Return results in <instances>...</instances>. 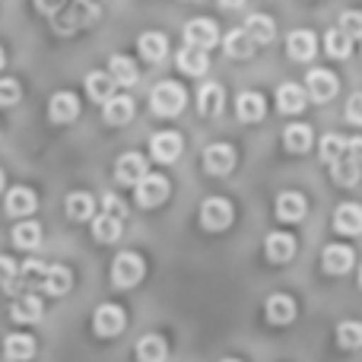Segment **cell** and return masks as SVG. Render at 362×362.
<instances>
[{
	"instance_id": "cell-41",
	"label": "cell",
	"mask_w": 362,
	"mask_h": 362,
	"mask_svg": "<svg viewBox=\"0 0 362 362\" xmlns=\"http://www.w3.org/2000/svg\"><path fill=\"white\" fill-rule=\"evenodd\" d=\"M359 25H362L359 10H346L344 16H340V25H337V29L344 32V35H350L353 42H356V38H359Z\"/></svg>"
},
{
	"instance_id": "cell-33",
	"label": "cell",
	"mask_w": 362,
	"mask_h": 362,
	"mask_svg": "<svg viewBox=\"0 0 362 362\" xmlns=\"http://www.w3.org/2000/svg\"><path fill=\"white\" fill-rule=\"evenodd\" d=\"M86 89L95 102H108L115 95V80L108 76V70H93L86 76Z\"/></svg>"
},
{
	"instance_id": "cell-35",
	"label": "cell",
	"mask_w": 362,
	"mask_h": 362,
	"mask_svg": "<svg viewBox=\"0 0 362 362\" xmlns=\"http://www.w3.org/2000/svg\"><path fill=\"white\" fill-rule=\"evenodd\" d=\"M255 48H257V45L251 42L242 29H235V32H229V35H226V54H229V57L248 61V57H255Z\"/></svg>"
},
{
	"instance_id": "cell-11",
	"label": "cell",
	"mask_w": 362,
	"mask_h": 362,
	"mask_svg": "<svg viewBox=\"0 0 362 362\" xmlns=\"http://www.w3.org/2000/svg\"><path fill=\"white\" fill-rule=\"evenodd\" d=\"M305 213L308 200L299 191H283L276 197V219H283V223H299V219H305Z\"/></svg>"
},
{
	"instance_id": "cell-15",
	"label": "cell",
	"mask_w": 362,
	"mask_h": 362,
	"mask_svg": "<svg viewBox=\"0 0 362 362\" xmlns=\"http://www.w3.org/2000/svg\"><path fill=\"white\" fill-rule=\"evenodd\" d=\"M353 248H346V245H327L325 251H321V264H325V270L327 274H334V276H340V274H346V270L353 267Z\"/></svg>"
},
{
	"instance_id": "cell-23",
	"label": "cell",
	"mask_w": 362,
	"mask_h": 362,
	"mask_svg": "<svg viewBox=\"0 0 362 362\" xmlns=\"http://www.w3.org/2000/svg\"><path fill=\"white\" fill-rule=\"evenodd\" d=\"M102 118L108 124H127L134 118V99L131 95H112L105 102V108H102Z\"/></svg>"
},
{
	"instance_id": "cell-49",
	"label": "cell",
	"mask_w": 362,
	"mask_h": 362,
	"mask_svg": "<svg viewBox=\"0 0 362 362\" xmlns=\"http://www.w3.org/2000/svg\"><path fill=\"white\" fill-rule=\"evenodd\" d=\"M223 362H238V359H223Z\"/></svg>"
},
{
	"instance_id": "cell-16",
	"label": "cell",
	"mask_w": 362,
	"mask_h": 362,
	"mask_svg": "<svg viewBox=\"0 0 362 362\" xmlns=\"http://www.w3.org/2000/svg\"><path fill=\"white\" fill-rule=\"evenodd\" d=\"M115 175H118L121 185H137L146 175V159L140 153H124L118 159V165H115Z\"/></svg>"
},
{
	"instance_id": "cell-31",
	"label": "cell",
	"mask_w": 362,
	"mask_h": 362,
	"mask_svg": "<svg viewBox=\"0 0 362 362\" xmlns=\"http://www.w3.org/2000/svg\"><path fill=\"white\" fill-rule=\"evenodd\" d=\"M13 245L23 251H32L42 245V226L35 223V219H23V223L13 229Z\"/></svg>"
},
{
	"instance_id": "cell-3",
	"label": "cell",
	"mask_w": 362,
	"mask_h": 362,
	"mask_svg": "<svg viewBox=\"0 0 362 362\" xmlns=\"http://www.w3.org/2000/svg\"><path fill=\"white\" fill-rule=\"evenodd\" d=\"M331 172L337 185L356 187V181H359V140L356 137L346 140V150L331 163Z\"/></svg>"
},
{
	"instance_id": "cell-26",
	"label": "cell",
	"mask_w": 362,
	"mask_h": 362,
	"mask_svg": "<svg viewBox=\"0 0 362 362\" xmlns=\"http://www.w3.org/2000/svg\"><path fill=\"white\" fill-rule=\"evenodd\" d=\"M267 318L274 321V325H289V321L296 318V302L293 296L286 293H276L267 299Z\"/></svg>"
},
{
	"instance_id": "cell-46",
	"label": "cell",
	"mask_w": 362,
	"mask_h": 362,
	"mask_svg": "<svg viewBox=\"0 0 362 362\" xmlns=\"http://www.w3.org/2000/svg\"><path fill=\"white\" fill-rule=\"evenodd\" d=\"M219 4H223V6H226V10H235V6H242V4H245V0H219Z\"/></svg>"
},
{
	"instance_id": "cell-9",
	"label": "cell",
	"mask_w": 362,
	"mask_h": 362,
	"mask_svg": "<svg viewBox=\"0 0 362 362\" xmlns=\"http://www.w3.org/2000/svg\"><path fill=\"white\" fill-rule=\"evenodd\" d=\"M48 118L54 124H70L80 118V95L76 93H54L48 102Z\"/></svg>"
},
{
	"instance_id": "cell-10",
	"label": "cell",
	"mask_w": 362,
	"mask_h": 362,
	"mask_svg": "<svg viewBox=\"0 0 362 362\" xmlns=\"http://www.w3.org/2000/svg\"><path fill=\"white\" fill-rule=\"evenodd\" d=\"M70 286H74V274L64 264H48L42 274V283H38V289H45L48 296H64L70 293Z\"/></svg>"
},
{
	"instance_id": "cell-43",
	"label": "cell",
	"mask_w": 362,
	"mask_h": 362,
	"mask_svg": "<svg viewBox=\"0 0 362 362\" xmlns=\"http://www.w3.org/2000/svg\"><path fill=\"white\" fill-rule=\"evenodd\" d=\"M102 206H105L108 216H115V219H121V223H124L127 206H124V200H121V197H115V194H105V197H102Z\"/></svg>"
},
{
	"instance_id": "cell-38",
	"label": "cell",
	"mask_w": 362,
	"mask_h": 362,
	"mask_svg": "<svg viewBox=\"0 0 362 362\" xmlns=\"http://www.w3.org/2000/svg\"><path fill=\"white\" fill-rule=\"evenodd\" d=\"M325 45H327V54L337 57V61H344V57H350V54H353V38H350V35H344L340 29H331V32H327Z\"/></svg>"
},
{
	"instance_id": "cell-36",
	"label": "cell",
	"mask_w": 362,
	"mask_h": 362,
	"mask_svg": "<svg viewBox=\"0 0 362 362\" xmlns=\"http://www.w3.org/2000/svg\"><path fill=\"white\" fill-rule=\"evenodd\" d=\"M283 144H286L289 153H305L312 146V127L308 124H289L286 134H283Z\"/></svg>"
},
{
	"instance_id": "cell-40",
	"label": "cell",
	"mask_w": 362,
	"mask_h": 362,
	"mask_svg": "<svg viewBox=\"0 0 362 362\" xmlns=\"http://www.w3.org/2000/svg\"><path fill=\"white\" fill-rule=\"evenodd\" d=\"M344 150H346V140L340 137V134H327V137L321 140V159H325L327 165H331Z\"/></svg>"
},
{
	"instance_id": "cell-42",
	"label": "cell",
	"mask_w": 362,
	"mask_h": 362,
	"mask_svg": "<svg viewBox=\"0 0 362 362\" xmlns=\"http://www.w3.org/2000/svg\"><path fill=\"white\" fill-rule=\"evenodd\" d=\"M23 89H19L16 80H0V105H16Z\"/></svg>"
},
{
	"instance_id": "cell-5",
	"label": "cell",
	"mask_w": 362,
	"mask_h": 362,
	"mask_svg": "<svg viewBox=\"0 0 362 362\" xmlns=\"http://www.w3.org/2000/svg\"><path fill=\"white\" fill-rule=\"evenodd\" d=\"M134 187H137V206H144V210H153L169 197V178L165 175H150L146 172Z\"/></svg>"
},
{
	"instance_id": "cell-47",
	"label": "cell",
	"mask_w": 362,
	"mask_h": 362,
	"mask_svg": "<svg viewBox=\"0 0 362 362\" xmlns=\"http://www.w3.org/2000/svg\"><path fill=\"white\" fill-rule=\"evenodd\" d=\"M4 64H6V54H4V48H0V67H4Z\"/></svg>"
},
{
	"instance_id": "cell-25",
	"label": "cell",
	"mask_w": 362,
	"mask_h": 362,
	"mask_svg": "<svg viewBox=\"0 0 362 362\" xmlns=\"http://www.w3.org/2000/svg\"><path fill=\"white\" fill-rule=\"evenodd\" d=\"M293 255H296V238L289 235V232H274V235H267V257L274 264H286Z\"/></svg>"
},
{
	"instance_id": "cell-8",
	"label": "cell",
	"mask_w": 362,
	"mask_h": 362,
	"mask_svg": "<svg viewBox=\"0 0 362 362\" xmlns=\"http://www.w3.org/2000/svg\"><path fill=\"white\" fill-rule=\"evenodd\" d=\"M235 150H232L229 144H210L204 150V169L210 172V175H229L232 169H235Z\"/></svg>"
},
{
	"instance_id": "cell-4",
	"label": "cell",
	"mask_w": 362,
	"mask_h": 362,
	"mask_svg": "<svg viewBox=\"0 0 362 362\" xmlns=\"http://www.w3.org/2000/svg\"><path fill=\"white\" fill-rule=\"evenodd\" d=\"M232 204L226 197H206L204 204H200V226H204L206 232H223L229 229L232 223Z\"/></svg>"
},
{
	"instance_id": "cell-48",
	"label": "cell",
	"mask_w": 362,
	"mask_h": 362,
	"mask_svg": "<svg viewBox=\"0 0 362 362\" xmlns=\"http://www.w3.org/2000/svg\"><path fill=\"white\" fill-rule=\"evenodd\" d=\"M0 191H4V172H0Z\"/></svg>"
},
{
	"instance_id": "cell-12",
	"label": "cell",
	"mask_w": 362,
	"mask_h": 362,
	"mask_svg": "<svg viewBox=\"0 0 362 362\" xmlns=\"http://www.w3.org/2000/svg\"><path fill=\"white\" fill-rule=\"evenodd\" d=\"M181 137L178 134H172V131H163V134H156V137L150 140V153H153V159L156 163H175V159L181 156Z\"/></svg>"
},
{
	"instance_id": "cell-34",
	"label": "cell",
	"mask_w": 362,
	"mask_h": 362,
	"mask_svg": "<svg viewBox=\"0 0 362 362\" xmlns=\"http://www.w3.org/2000/svg\"><path fill=\"white\" fill-rule=\"evenodd\" d=\"M223 99H226V93L219 83H204L197 93V108L204 115H216L219 108H223Z\"/></svg>"
},
{
	"instance_id": "cell-14",
	"label": "cell",
	"mask_w": 362,
	"mask_h": 362,
	"mask_svg": "<svg viewBox=\"0 0 362 362\" xmlns=\"http://www.w3.org/2000/svg\"><path fill=\"white\" fill-rule=\"evenodd\" d=\"M35 206H38L35 191H29V187H10L4 210H6V216H19V219H23V216H29V213H35Z\"/></svg>"
},
{
	"instance_id": "cell-6",
	"label": "cell",
	"mask_w": 362,
	"mask_h": 362,
	"mask_svg": "<svg viewBox=\"0 0 362 362\" xmlns=\"http://www.w3.org/2000/svg\"><path fill=\"white\" fill-rule=\"evenodd\" d=\"M127 325V315L121 305H115V302H105V305L95 308V318H93V327L99 337H118L121 331H124Z\"/></svg>"
},
{
	"instance_id": "cell-44",
	"label": "cell",
	"mask_w": 362,
	"mask_h": 362,
	"mask_svg": "<svg viewBox=\"0 0 362 362\" xmlns=\"http://www.w3.org/2000/svg\"><path fill=\"white\" fill-rule=\"evenodd\" d=\"M13 280H16V264L0 255V286H10Z\"/></svg>"
},
{
	"instance_id": "cell-7",
	"label": "cell",
	"mask_w": 362,
	"mask_h": 362,
	"mask_svg": "<svg viewBox=\"0 0 362 362\" xmlns=\"http://www.w3.org/2000/svg\"><path fill=\"white\" fill-rule=\"evenodd\" d=\"M216 42H219V25L213 23V19L197 16V19H191V23L185 25V45H191V48L206 51V48H213Z\"/></svg>"
},
{
	"instance_id": "cell-30",
	"label": "cell",
	"mask_w": 362,
	"mask_h": 362,
	"mask_svg": "<svg viewBox=\"0 0 362 362\" xmlns=\"http://www.w3.org/2000/svg\"><path fill=\"white\" fill-rule=\"evenodd\" d=\"M32 353H35V340L25 337V334H10L4 340V356L10 362H25L32 359Z\"/></svg>"
},
{
	"instance_id": "cell-18",
	"label": "cell",
	"mask_w": 362,
	"mask_h": 362,
	"mask_svg": "<svg viewBox=\"0 0 362 362\" xmlns=\"http://www.w3.org/2000/svg\"><path fill=\"white\" fill-rule=\"evenodd\" d=\"M242 32H245V35H248L255 45H267V42H274L276 25H274V19H270V16H264V13H255V16L245 19Z\"/></svg>"
},
{
	"instance_id": "cell-1",
	"label": "cell",
	"mask_w": 362,
	"mask_h": 362,
	"mask_svg": "<svg viewBox=\"0 0 362 362\" xmlns=\"http://www.w3.org/2000/svg\"><path fill=\"white\" fill-rule=\"evenodd\" d=\"M144 274H146V264L137 251H124V255H118L115 264H112V283L118 289L137 286V283L144 280Z\"/></svg>"
},
{
	"instance_id": "cell-13",
	"label": "cell",
	"mask_w": 362,
	"mask_h": 362,
	"mask_svg": "<svg viewBox=\"0 0 362 362\" xmlns=\"http://www.w3.org/2000/svg\"><path fill=\"white\" fill-rule=\"evenodd\" d=\"M305 80H308L305 95H312L315 102H327L337 95V76H334L331 70H312Z\"/></svg>"
},
{
	"instance_id": "cell-27",
	"label": "cell",
	"mask_w": 362,
	"mask_h": 362,
	"mask_svg": "<svg viewBox=\"0 0 362 362\" xmlns=\"http://www.w3.org/2000/svg\"><path fill=\"white\" fill-rule=\"evenodd\" d=\"M67 216L74 219V223H86V219H93L95 216V200H93V194H86V191H74L67 197Z\"/></svg>"
},
{
	"instance_id": "cell-45",
	"label": "cell",
	"mask_w": 362,
	"mask_h": 362,
	"mask_svg": "<svg viewBox=\"0 0 362 362\" xmlns=\"http://www.w3.org/2000/svg\"><path fill=\"white\" fill-rule=\"evenodd\" d=\"M359 105H362V99H359V93L350 99V105H346V121L350 124H359Z\"/></svg>"
},
{
	"instance_id": "cell-17",
	"label": "cell",
	"mask_w": 362,
	"mask_h": 362,
	"mask_svg": "<svg viewBox=\"0 0 362 362\" xmlns=\"http://www.w3.org/2000/svg\"><path fill=\"white\" fill-rule=\"evenodd\" d=\"M42 312H45L42 299H38L35 293H25L13 302L10 315H13V321H19V325H35V321H42Z\"/></svg>"
},
{
	"instance_id": "cell-28",
	"label": "cell",
	"mask_w": 362,
	"mask_h": 362,
	"mask_svg": "<svg viewBox=\"0 0 362 362\" xmlns=\"http://www.w3.org/2000/svg\"><path fill=\"white\" fill-rule=\"evenodd\" d=\"M140 54L150 64L165 61V54H169V38H165L163 32H146V35H140Z\"/></svg>"
},
{
	"instance_id": "cell-19",
	"label": "cell",
	"mask_w": 362,
	"mask_h": 362,
	"mask_svg": "<svg viewBox=\"0 0 362 362\" xmlns=\"http://www.w3.org/2000/svg\"><path fill=\"white\" fill-rule=\"evenodd\" d=\"M175 64H178L181 74H187V76H204L206 67H210V57H206L200 48H191V45H185V48L178 51Z\"/></svg>"
},
{
	"instance_id": "cell-39",
	"label": "cell",
	"mask_w": 362,
	"mask_h": 362,
	"mask_svg": "<svg viewBox=\"0 0 362 362\" xmlns=\"http://www.w3.org/2000/svg\"><path fill=\"white\" fill-rule=\"evenodd\" d=\"M337 344L346 346V350H356L362 344V327L359 321H344V325L337 327Z\"/></svg>"
},
{
	"instance_id": "cell-21",
	"label": "cell",
	"mask_w": 362,
	"mask_h": 362,
	"mask_svg": "<svg viewBox=\"0 0 362 362\" xmlns=\"http://www.w3.org/2000/svg\"><path fill=\"white\" fill-rule=\"evenodd\" d=\"M235 115L242 121H248V124H255V121H261L267 115V102H264L261 93H242L235 102Z\"/></svg>"
},
{
	"instance_id": "cell-20",
	"label": "cell",
	"mask_w": 362,
	"mask_h": 362,
	"mask_svg": "<svg viewBox=\"0 0 362 362\" xmlns=\"http://www.w3.org/2000/svg\"><path fill=\"white\" fill-rule=\"evenodd\" d=\"M308 95L302 86H296V83H283L280 89H276V105H280L283 115H299L302 108H305Z\"/></svg>"
},
{
	"instance_id": "cell-32",
	"label": "cell",
	"mask_w": 362,
	"mask_h": 362,
	"mask_svg": "<svg viewBox=\"0 0 362 362\" xmlns=\"http://www.w3.org/2000/svg\"><path fill=\"white\" fill-rule=\"evenodd\" d=\"M165 356H169V346H165V340L159 337V334H146V337L137 344L140 362H165Z\"/></svg>"
},
{
	"instance_id": "cell-22",
	"label": "cell",
	"mask_w": 362,
	"mask_h": 362,
	"mask_svg": "<svg viewBox=\"0 0 362 362\" xmlns=\"http://www.w3.org/2000/svg\"><path fill=\"white\" fill-rule=\"evenodd\" d=\"M108 76L115 80V86H134V83L140 80L137 64H134L131 57H124V54H115L112 61H108Z\"/></svg>"
},
{
	"instance_id": "cell-2",
	"label": "cell",
	"mask_w": 362,
	"mask_h": 362,
	"mask_svg": "<svg viewBox=\"0 0 362 362\" xmlns=\"http://www.w3.org/2000/svg\"><path fill=\"white\" fill-rule=\"evenodd\" d=\"M150 105H153V112L163 115V118H175L181 108L187 105V93L178 83H159L150 93Z\"/></svg>"
},
{
	"instance_id": "cell-37",
	"label": "cell",
	"mask_w": 362,
	"mask_h": 362,
	"mask_svg": "<svg viewBox=\"0 0 362 362\" xmlns=\"http://www.w3.org/2000/svg\"><path fill=\"white\" fill-rule=\"evenodd\" d=\"M93 235H95V242H118L121 238V219L108 216V213L93 216Z\"/></svg>"
},
{
	"instance_id": "cell-24",
	"label": "cell",
	"mask_w": 362,
	"mask_h": 362,
	"mask_svg": "<svg viewBox=\"0 0 362 362\" xmlns=\"http://www.w3.org/2000/svg\"><path fill=\"white\" fill-rule=\"evenodd\" d=\"M315 51H318V38L312 32H293L286 38V54L293 61H308V57H315Z\"/></svg>"
},
{
	"instance_id": "cell-29",
	"label": "cell",
	"mask_w": 362,
	"mask_h": 362,
	"mask_svg": "<svg viewBox=\"0 0 362 362\" xmlns=\"http://www.w3.org/2000/svg\"><path fill=\"white\" fill-rule=\"evenodd\" d=\"M334 229L340 232V235H359L362 229V213L356 204H344L337 213H334Z\"/></svg>"
}]
</instances>
